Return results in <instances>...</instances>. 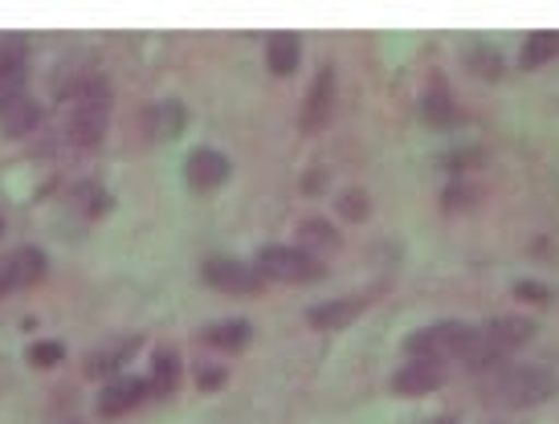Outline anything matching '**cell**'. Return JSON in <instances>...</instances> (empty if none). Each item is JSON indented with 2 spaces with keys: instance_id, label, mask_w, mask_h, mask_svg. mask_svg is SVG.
<instances>
[{
  "instance_id": "cell-13",
  "label": "cell",
  "mask_w": 559,
  "mask_h": 424,
  "mask_svg": "<svg viewBox=\"0 0 559 424\" xmlns=\"http://www.w3.org/2000/svg\"><path fill=\"white\" fill-rule=\"evenodd\" d=\"M298 58H302V46H298V37H290V33H278V37H270V46H265V62H270V70H274L278 78L295 74Z\"/></svg>"
},
{
  "instance_id": "cell-18",
  "label": "cell",
  "mask_w": 559,
  "mask_h": 424,
  "mask_svg": "<svg viewBox=\"0 0 559 424\" xmlns=\"http://www.w3.org/2000/svg\"><path fill=\"white\" fill-rule=\"evenodd\" d=\"M180 384V360L171 351H159L156 363H152V379H147V392L156 396H171Z\"/></svg>"
},
{
  "instance_id": "cell-15",
  "label": "cell",
  "mask_w": 559,
  "mask_h": 424,
  "mask_svg": "<svg viewBox=\"0 0 559 424\" xmlns=\"http://www.w3.org/2000/svg\"><path fill=\"white\" fill-rule=\"evenodd\" d=\"M37 123H41V107H37V102H33L29 95L16 98L13 107H9L4 114H0V126H4L9 135H16V140H21V135H29V131H33Z\"/></svg>"
},
{
  "instance_id": "cell-6",
  "label": "cell",
  "mask_w": 559,
  "mask_h": 424,
  "mask_svg": "<svg viewBox=\"0 0 559 424\" xmlns=\"http://www.w3.org/2000/svg\"><path fill=\"white\" fill-rule=\"evenodd\" d=\"M445 384V363H429V360H413L404 363L401 372L392 376V392L401 396H429Z\"/></svg>"
},
{
  "instance_id": "cell-22",
  "label": "cell",
  "mask_w": 559,
  "mask_h": 424,
  "mask_svg": "<svg viewBox=\"0 0 559 424\" xmlns=\"http://www.w3.org/2000/svg\"><path fill=\"white\" fill-rule=\"evenodd\" d=\"M302 241L314 245V250H335V245H340V233H335L326 220H307V225H302Z\"/></svg>"
},
{
  "instance_id": "cell-12",
  "label": "cell",
  "mask_w": 559,
  "mask_h": 424,
  "mask_svg": "<svg viewBox=\"0 0 559 424\" xmlns=\"http://www.w3.org/2000/svg\"><path fill=\"white\" fill-rule=\"evenodd\" d=\"M368 306V299H340V302H326V306H314L311 311V323L319 330H343L352 318L359 315Z\"/></svg>"
},
{
  "instance_id": "cell-2",
  "label": "cell",
  "mask_w": 559,
  "mask_h": 424,
  "mask_svg": "<svg viewBox=\"0 0 559 424\" xmlns=\"http://www.w3.org/2000/svg\"><path fill=\"white\" fill-rule=\"evenodd\" d=\"M559 392V379L547 367H511V372H498V379L490 384V396L507 409H531V404H544Z\"/></svg>"
},
{
  "instance_id": "cell-24",
  "label": "cell",
  "mask_w": 559,
  "mask_h": 424,
  "mask_svg": "<svg viewBox=\"0 0 559 424\" xmlns=\"http://www.w3.org/2000/svg\"><path fill=\"white\" fill-rule=\"evenodd\" d=\"M340 213L347 220H364V217H368V196H364L359 189L343 192V196H340Z\"/></svg>"
},
{
  "instance_id": "cell-3",
  "label": "cell",
  "mask_w": 559,
  "mask_h": 424,
  "mask_svg": "<svg viewBox=\"0 0 559 424\" xmlns=\"http://www.w3.org/2000/svg\"><path fill=\"white\" fill-rule=\"evenodd\" d=\"M474 335H478V330L466 327V323H437V327H425L408 339V355H413V360H429V363L466 360Z\"/></svg>"
},
{
  "instance_id": "cell-20",
  "label": "cell",
  "mask_w": 559,
  "mask_h": 424,
  "mask_svg": "<svg viewBox=\"0 0 559 424\" xmlns=\"http://www.w3.org/2000/svg\"><path fill=\"white\" fill-rule=\"evenodd\" d=\"M135 347L140 343H119V347H107V351H94L91 360H86V376H107V372H115L119 363L135 355Z\"/></svg>"
},
{
  "instance_id": "cell-16",
  "label": "cell",
  "mask_w": 559,
  "mask_h": 424,
  "mask_svg": "<svg viewBox=\"0 0 559 424\" xmlns=\"http://www.w3.org/2000/svg\"><path fill=\"white\" fill-rule=\"evenodd\" d=\"M9 266H13V286H33L46 278V253L41 250H16L9 257Z\"/></svg>"
},
{
  "instance_id": "cell-26",
  "label": "cell",
  "mask_w": 559,
  "mask_h": 424,
  "mask_svg": "<svg viewBox=\"0 0 559 424\" xmlns=\"http://www.w3.org/2000/svg\"><path fill=\"white\" fill-rule=\"evenodd\" d=\"M514 294H519V299H527V302H539V306L551 299V290H547L544 282H519L514 286Z\"/></svg>"
},
{
  "instance_id": "cell-11",
  "label": "cell",
  "mask_w": 559,
  "mask_h": 424,
  "mask_svg": "<svg viewBox=\"0 0 559 424\" xmlns=\"http://www.w3.org/2000/svg\"><path fill=\"white\" fill-rule=\"evenodd\" d=\"M143 396H147V379H119V384H110L103 400H98V412L103 416H123L140 404Z\"/></svg>"
},
{
  "instance_id": "cell-23",
  "label": "cell",
  "mask_w": 559,
  "mask_h": 424,
  "mask_svg": "<svg viewBox=\"0 0 559 424\" xmlns=\"http://www.w3.org/2000/svg\"><path fill=\"white\" fill-rule=\"evenodd\" d=\"M469 65L478 70L481 78H498V74H502V58L490 53V49H474V53H469Z\"/></svg>"
},
{
  "instance_id": "cell-27",
  "label": "cell",
  "mask_w": 559,
  "mask_h": 424,
  "mask_svg": "<svg viewBox=\"0 0 559 424\" xmlns=\"http://www.w3.org/2000/svg\"><path fill=\"white\" fill-rule=\"evenodd\" d=\"M4 290H13V266H9V262H0V294H4Z\"/></svg>"
},
{
  "instance_id": "cell-7",
  "label": "cell",
  "mask_w": 559,
  "mask_h": 424,
  "mask_svg": "<svg viewBox=\"0 0 559 424\" xmlns=\"http://www.w3.org/2000/svg\"><path fill=\"white\" fill-rule=\"evenodd\" d=\"M204 278L217 286V290H234V294H258L262 290V274L258 266H241V262H209Z\"/></svg>"
},
{
  "instance_id": "cell-4",
  "label": "cell",
  "mask_w": 559,
  "mask_h": 424,
  "mask_svg": "<svg viewBox=\"0 0 559 424\" xmlns=\"http://www.w3.org/2000/svg\"><path fill=\"white\" fill-rule=\"evenodd\" d=\"M258 274L274 282H314L323 266L311 250H290V245H265L258 253Z\"/></svg>"
},
{
  "instance_id": "cell-10",
  "label": "cell",
  "mask_w": 559,
  "mask_h": 424,
  "mask_svg": "<svg viewBox=\"0 0 559 424\" xmlns=\"http://www.w3.org/2000/svg\"><path fill=\"white\" fill-rule=\"evenodd\" d=\"M481 335L490 339V347H495L498 355H511L514 347L531 343V335H535V323H527V318H495V323L481 330Z\"/></svg>"
},
{
  "instance_id": "cell-25",
  "label": "cell",
  "mask_w": 559,
  "mask_h": 424,
  "mask_svg": "<svg viewBox=\"0 0 559 424\" xmlns=\"http://www.w3.org/2000/svg\"><path fill=\"white\" fill-rule=\"evenodd\" d=\"M29 360L37 363V367H58V363L66 360V351H62V343H33Z\"/></svg>"
},
{
  "instance_id": "cell-21",
  "label": "cell",
  "mask_w": 559,
  "mask_h": 424,
  "mask_svg": "<svg viewBox=\"0 0 559 424\" xmlns=\"http://www.w3.org/2000/svg\"><path fill=\"white\" fill-rule=\"evenodd\" d=\"M425 114L433 119V123H441V126H450V123H457V107H453V98H450V90L437 82L433 90L425 95Z\"/></svg>"
},
{
  "instance_id": "cell-28",
  "label": "cell",
  "mask_w": 559,
  "mask_h": 424,
  "mask_svg": "<svg viewBox=\"0 0 559 424\" xmlns=\"http://www.w3.org/2000/svg\"><path fill=\"white\" fill-rule=\"evenodd\" d=\"M213 384H221V372H201V388H213Z\"/></svg>"
},
{
  "instance_id": "cell-9",
  "label": "cell",
  "mask_w": 559,
  "mask_h": 424,
  "mask_svg": "<svg viewBox=\"0 0 559 424\" xmlns=\"http://www.w3.org/2000/svg\"><path fill=\"white\" fill-rule=\"evenodd\" d=\"M331 98H335V74H331V65H326L323 74L314 78L311 95H307V107H302V126L307 131H323L331 123Z\"/></svg>"
},
{
  "instance_id": "cell-30",
  "label": "cell",
  "mask_w": 559,
  "mask_h": 424,
  "mask_svg": "<svg viewBox=\"0 0 559 424\" xmlns=\"http://www.w3.org/2000/svg\"><path fill=\"white\" fill-rule=\"evenodd\" d=\"M0 233H4V217H0Z\"/></svg>"
},
{
  "instance_id": "cell-19",
  "label": "cell",
  "mask_w": 559,
  "mask_h": 424,
  "mask_svg": "<svg viewBox=\"0 0 559 424\" xmlns=\"http://www.w3.org/2000/svg\"><path fill=\"white\" fill-rule=\"evenodd\" d=\"M559 53V33H535V37H527V46H523V70H539L544 62H551Z\"/></svg>"
},
{
  "instance_id": "cell-8",
  "label": "cell",
  "mask_w": 559,
  "mask_h": 424,
  "mask_svg": "<svg viewBox=\"0 0 559 424\" xmlns=\"http://www.w3.org/2000/svg\"><path fill=\"white\" fill-rule=\"evenodd\" d=\"M229 159L221 156V152H213V147H201V152H192L188 156V184L192 189H217V184H225L229 180Z\"/></svg>"
},
{
  "instance_id": "cell-14",
  "label": "cell",
  "mask_w": 559,
  "mask_h": 424,
  "mask_svg": "<svg viewBox=\"0 0 559 424\" xmlns=\"http://www.w3.org/2000/svg\"><path fill=\"white\" fill-rule=\"evenodd\" d=\"M185 131V107L180 102H156L147 110V135L152 140H176Z\"/></svg>"
},
{
  "instance_id": "cell-29",
  "label": "cell",
  "mask_w": 559,
  "mask_h": 424,
  "mask_svg": "<svg viewBox=\"0 0 559 424\" xmlns=\"http://www.w3.org/2000/svg\"><path fill=\"white\" fill-rule=\"evenodd\" d=\"M429 424H453L450 416H441V421H429Z\"/></svg>"
},
{
  "instance_id": "cell-17",
  "label": "cell",
  "mask_w": 559,
  "mask_h": 424,
  "mask_svg": "<svg viewBox=\"0 0 559 424\" xmlns=\"http://www.w3.org/2000/svg\"><path fill=\"white\" fill-rule=\"evenodd\" d=\"M249 323L246 318H234V323H217V327L204 330V343L217 347V351H237V347L249 343Z\"/></svg>"
},
{
  "instance_id": "cell-1",
  "label": "cell",
  "mask_w": 559,
  "mask_h": 424,
  "mask_svg": "<svg viewBox=\"0 0 559 424\" xmlns=\"http://www.w3.org/2000/svg\"><path fill=\"white\" fill-rule=\"evenodd\" d=\"M107 131V86L103 82H82L70 95V119H66V135L74 147H94Z\"/></svg>"
},
{
  "instance_id": "cell-5",
  "label": "cell",
  "mask_w": 559,
  "mask_h": 424,
  "mask_svg": "<svg viewBox=\"0 0 559 424\" xmlns=\"http://www.w3.org/2000/svg\"><path fill=\"white\" fill-rule=\"evenodd\" d=\"M25 41H4L0 46V114L25 98Z\"/></svg>"
}]
</instances>
